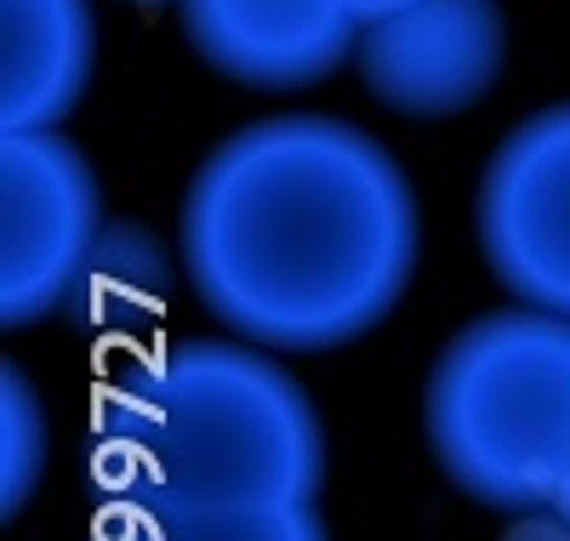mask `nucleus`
<instances>
[{
	"mask_svg": "<svg viewBox=\"0 0 570 541\" xmlns=\"http://www.w3.org/2000/svg\"><path fill=\"white\" fill-rule=\"evenodd\" d=\"M473 223L508 297L570 319V104L519 120L497 142Z\"/></svg>",
	"mask_w": 570,
	"mask_h": 541,
	"instance_id": "nucleus-5",
	"label": "nucleus"
},
{
	"mask_svg": "<svg viewBox=\"0 0 570 541\" xmlns=\"http://www.w3.org/2000/svg\"><path fill=\"white\" fill-rule=\"evenodd\" d=\"M98 63L91 0H0V131H58Z\"/></svg>",
	"mask_w": 570,
	"mask_h": 541,
	"instance_id": "nucleus-8",
	"label": "nucleus"
},
{
	"mask_svg": "<svg viewBox=\"0 0 570 541\" xmlns=\"http://www.w3.org/2000/svg\"><path fill=\"white\" fill-rule=\"evenodd\" d=\"M137 7H166V0H137Z\"/></svg>",
	"mask_w": 570,
	"mask_h": 541,
	"instance_id": "nucleus-13",
	"label": "nucleus"
},
{
	"mask_svg": "<svg viewBox=\"0 0 570 541\" xmlns=\"http://www.w3.org/2000/svg\"><path fill=\"white\" fill-rule=\"evenodd\" d=\"M343 7L365 23V18H383V12H400V7H411V0H343Z\"/></svg>",
	"mask_w": 570,
	"mask_h": 541,
	"instance_id": "nucleus-11",
	"label": "nucleus"
},
{
	"mask_svg": "<svg viewBox=\"0 0 570 541\" xmlns=\"http://www.w3.org/2000/svg\"><path fill=\"white\" fill-rule=\"evenodd\" d=\"M195 58L252 91H303L354 63L360 18L343 0H177Z\"/></svg>",
	"mask_w": 570,
	"mask_h": 541,
	"instance_id": "nucleus-7",
	"label": "nucleus"
},
{
	"mask_svg": "<svg viewBox=\"0 0 570 541\" xmlns=\"http://www.w3.org/2000/svg\"><path fill=\"white\" fill-rule=\"evenodd\" d=\"M137 513L314 502L325 433L303 382L246 336H195L155 360L120 422Z\"/></svg>",
	"mask_w": 570,
	"mask_h": 541,
	"instance_id": "nucleus-2",
	"label": "nucleus"
},
{
	"mask_svg": "<svg viewBox=\"0 0 570 541\" xmlns=\"http://www.w3.org/2000/svg\"><path fill=\"white\" fill-rule=\"evenodd\" d=\"M40 468H46V411H40V393H35V382L18 365H7V376H0V473H7L0 502H7V519L35 496Z\"/></svg>",
	"mask_w": 570,
	"mask_h": 541,
	"instance_id": "nucleus-10",
	"label": "nucleus"
},
{
	"mask_svg": "<svg viewBox=\"0 0 570 541\" xmlns=\"http://www.w3.org/2000/svg\"><path fill=\"white\" fill-rule=\"evenodd\" d=\"M98 171L63 131H0V319L58 314L104 245Z\"/></svg>",
	"mask_w": 570,
	"mask_h": 541,
	"instance_id": "nucleus-4",
	"label": "nucleus"
},
{
	"mask_svg": "<svg viewBox=\"0 0 570 541\" xmlns=\"http://www.w3.org/2000/svg\"><path fill=\"white\" fill-rule=\"evenodd\" d=\"M422 433L468 502L553 508L570 468V319L525 303L468 319L428 371Z\"/></svg>",
	"mask_w": 570,
	"mask_h": 541,
	"instance_id": "nucleus-3",
	"label": "nucleus"
},
{
	"mask_svg": "<svg viewBox=\"0 0 570 541\" xmlns=\"http://www.w3.org/2000/svg\"><path fill=\"white\" fill-rule=\"evenodd\" d=\"M131 541H325L314 502L279 508H177L142 513Z\"/></svg>",
	"mask_w": 570,
	"mask_h": 541,
	"instance_id": "nucleus-9",
	"label": "nucleus"
},
{
	"mask_svg": "<svg viewBox=\"0 0 570 541\" xmlns=\"http://www.w3.org/2000/svg\"><path fill=\"white\" fill-rule=\"evenodd\" d=\"M553 513L570 524V468H564V484H559V496H553Z\"/></svg>",
	"mask_w": 570,
	"mask_h": 541,
	"instance_id": "nucleus-12",
	"label": "nucleus"
},
{
	"mask_svg": "<svg viewBox=\"0 0 570 541\" xmlns=\"http://www.w3.org/2000/svg\"><path fill=\"white\" fill-rule=\"evenodd\" d=\"M508 63V23L497 0H411L365 18L354 69L389 115L451 120L480 109Z\"/></svg>",
	"mask_w": 570,
	"mask_h": 541,
	"instance_id": "nucleus-6",
	"label": "nucleus"
},
{
	"mask_svg": "<svg viewBox=\"0 0 570 541\" xmlns=\"http://www.w3.org/2000/svg\"><path fill=\"white\" fill-rule=\"evenodd\" d=\"M177 245L217 325L274 354H325L400 308L422 217L411 177L365 126L268 115L200 160Z\"/></svg>",
	"mask_w": 570,
	"mask_h": 541,
	"instance_id": "nucleus-1",
	"label": "nucleus"
}]
</instances>
